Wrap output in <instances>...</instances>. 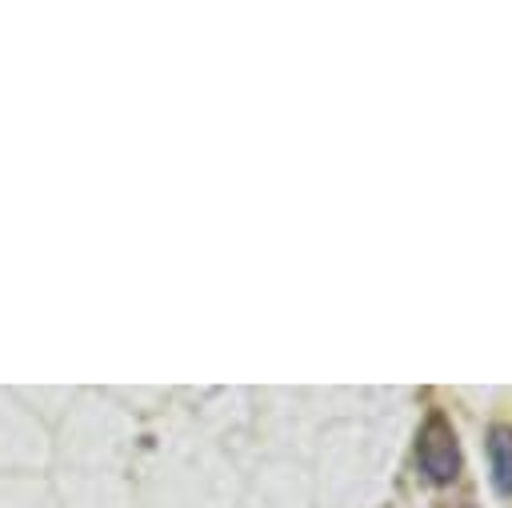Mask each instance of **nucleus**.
I'll return each instance as SVG.
<instances>
[{
  "instance_id": "f257e3e1",
  "label": "nucleus",
  "mask_w": 512,
  "mask_h": 508,
  "mask_svg": "<svg viewBox=\"0 0 512 508\" xmlns=\"http://www.w3.org/2000/svg\"><path fill=\"white\" fill-rule=\"evenodd\" d=\"M416 464L428 484H452L460 476V440L444 412H432L416 436Z\"/></svg>"
},
{
  "instance_id": "f03ea898",
  "label": "nucleus",
  "mask_w": 512,
  "mask_h": 508,
  "mask_svg": "<svg viewBox=\"0 0 512 508\" xmlns=\"http://www.w3.org/2000/svg\"><path fill=\"white\" fill-rule=\"evenodd\" d=\"M488 476L500 496H512V424L488 428Z\"/></svg>"
}]
</instances>
